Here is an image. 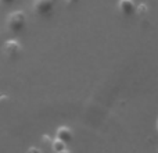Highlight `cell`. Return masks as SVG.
<instances>
[{"mask_svg": "<svg viewBox=\"0 0 158 153\" xmlns=\"http://www.w3.org/2000/svg\"><path fill=\"white\" fill-rule=\"evenodd\" d=\"M6 25H7V29L10 31L11 33L17 35L27 25V15L22 10H17L13 11L7 15V21H6Z\"/></svg>", "mask_w": 158, "mask_h": 153, "instance_id": "1", "label": "cell"}, {"mask_svg": "<svg viewBox=\"0 0 158 153\" xmlns=\"http://www.w3.org/2000/svg\"><path fill=\"white\" fill-rule=\"evenodd\" d=\"M56 6V0H33V13L39 17H46L53 11Z\"/></svg>", "mask_w": 158, "mask_h": 153, "instance_id": "2", "label": "cell"}, {"mask_svg": "<svg viewBox=\"0 0 158 153\" xmlns=\"http://www.w3.org/2000/svg\"><path fill=\"white\" fill-rule=\"evenodd\" d=\"M21 52H22V46L17 39H8L3 45V53H4L6 57L11 59V60L18 59L21 56Z\"/></svg>", "mask_w": 158, "mask_h": 153, "instance_id": "3", "label": "cell"}, {"mask_svg": "<svg viewBox=\"0 0 158 153\" xmlns=\"http://www.w3.org/2000/svg\"><path fill=\"white\" fill-rule=\"evenodd\" d=\"M118 10L122 15L128 17L132 15L136 10V4H135L133 0H118Z\"/></svg>", "mask_w": 158, "mask_h": 153, "instance_id": "4", "label": "cell"}, {"mask_svg": "<svg viewBox=\"0 0 158 153\" xmlns=\"http://www.w3.org/2000/svg\"><path fill=\"white\" fill-rule=\"evenodd\" d=\"M56 135H57L58 139L64 141L65 143L71 142L72 138H74V134H72V129L68 128V127H58L57 131H56Z\"/></svg>", "mask_w": 158, "mask_h": 153, "instance_id": "5", "label": "cell"}, {"mask_svg": "<svg viewBox=\"0 0 158 153\" xmlns=\"http://www.w3.org/2000/svg\"><path fill=\"white\" fill-rule=\"evenodd\" d=\"M52 149L54 152H57V153H64V152H68L67 151V143L64 142V141H61V139H58V138H56L54 141H52Z\"/></svg>", "mask_w": 158, "mask_h": 153, "instance_id": "6", "label": "cell"}, {"mask_svg": "<svg viewBox=\"0 0 158 153\" xmlns=\"http://www.w3.org/2000/svg\"><path fill=\"white\" fill-rule=\"evenodd\" d=\"M135 11H137V14H144V13H147V6H146V4H140Z\"/></svg>", "mask_w": 158, "mask_h": 153, "instance_id": "7", "label": "cell"}, {"mask_svg": "<svg viewBox=\"0 0 158 153\" xmlns=\"http://www.w3.org/2000/svg\"><path fill=\"white\" fill-rule=\"evenodd\" d=\"M42 139H43V142L46 143V145H52V138H50V137L43 135V137H42Z\"/></svg>", "mask_w": 158, "mask_h": 153, "instance_id": "8", "label": "cell"}, {"mask_svg": "<svg viewBox=\"0 0 158 153\" xmlns=\"http://www.w3.org/2000/svg\"><path fill=\"white\" fill-rule=\"evenodd\" d=\"M15 2V0H0V3L4 6H8V4H13V3Z\"/></svg>", "mask_w": 158, "mask_h": 153, "instance_id": "9", "label": "cell"}, {"mask_svg": "<svg viewBox=\"0 0 158 153\" xmlns=\"http://www.w3.org/2000/svg\"><path fill=\"white\" fill-rule=\"evenodd\" d=\"M28 152H38V153H40L42 151L39 148H29V149H28Z\"/></svg>", "mask_w": 158, "mask_h": 153, "instance_id": "10", "label": "cell"}, {"mask_svg": "<svg viewBox=\"0 0 158 153\" xmlns=\"http://www.w3.org/2000/svg\"><path fill=\"white\" fill-rule=\"evenodd\" d=\"M65 2L68 3V4H77V3H79L81 0H65Z\"/></svg>", "mask_w": 158, "mask_h": 153, "instance_id": "11", "label": "cell"}]
</instances>
